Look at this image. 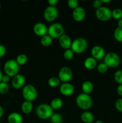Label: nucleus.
<instances>
[{"instance_id": "1", "label": "nucleus", "mask_w": 122, "mask_h": 123, "mask_svg": "<svg viewBox=\"0 0 122 123\" xmlns=\"http://www.w3.org/2000/svg\"><path fill=\"white\" fill-rule=\"evenodd\" d=\"M75 103L77 106L82 110L88 111L93 105V100L90 95L86 94L80 93L75 98Z\"/></svg>"}, {"instance_id": "2", "label": "nucleus", "mask_w": 122, "mask_h": 123, "mask_svg": "<svg viewBox=\"0 0 122 123\" xmlns=\"http://www.w3.org/2000/svg\"><path fill=\"white\" fill-rule=\"evenodd\" d=\"M35 113L39 119L45 120L50 119L54 112L50 105L42 103L37 107Z\"/></svg>"}, {"instance_id": "3", "label": "nucleus", "mask_w": 122, "mask_h": 123, "mask_svg": "<svg viewBox=\"0 0 122 123\" xmlns=\"http://www.w3.org/2000/svg\"><path fill=\"white\" fill-rule=\"evenodd\" d=\"M22 94L25 101L32 102L38 97V91L33 85L27 84L22 88Z\"/></svg>"}, {"instance_id": "4", "label": "nucleus", "mask_w": 122, "mask_h": 123, "mask_svg": "<svg viewBox=\"0 0 122 123\" xmlns=\"http://www.w3.org/2000/svg\"><path fill=\"white\" fill-rule=\"evenodd\" d=\"M88 43L86 38L83 37H78L72 42L71 49L74 52V54H83L87 49Z\"/></svg>"}, {"instance_id": "5", "label": "nucleus", "mask_w": 122, "mask_h": 123, "mask_svg": "<svg viewBox=\"0 0 122 123\" xmlns=\"http://www.w3.org/2000/svg\"><path fill=\"white\" fill-rule=\"evenodd\" d=\"M104 62L108 68H116L121 63V58L119 55L114 52H110L105 54L104 58Z\"/></svg>"}, {"instance_id": "6", "label": "nucleus", "mask_w": 122, "mask_h": 123, "mask_svg": "<svg viewBox=\"0 0 122 123\" xmlns=\"http://www.w3.org/2000/svg\"><path fill=\"white\" fill-rule=\"evenodd\" d=\"M20 66L17 63L15 60H8L5 62L4 65V71L5 74L8 75L10 78H13L19 74Z\"/></svg>"}, {"instance_id": "7", "label": "nucleus", "mask_w": 122, "mask_h": 123, "mask_svg": "<svg viewBox=\"0 0 122 123\" xmlns=\"http://www.w3.org/2000/svg\"><path fill=\"white\" fill-rule=\"evenodd\" d=\"M64 27L60 23H53L48 27L47 34L53 39H59L62 35L64 34Z\"/></svg>"}, {"instance_id": "8", "label": "nucleus", "mask_w": 122, "mask_h": 123, "mask_svg": "<svg viewBox=\"0 0 122 123\" xmlns=\"http://www.w3.org/2000/svg\"><path fill=\"white\" fill-rule=\"evenodd\" d=\"M95 15L97 19L102 22H107L112 18V11L110 8L102 6L95 11Z\"/></svg>"}, {"instance_id": "9", "label": "nucleus", "mask_w": 122, "mask_h": 123, "mask_svg": "<svg viewBox=\"0 0 122 123\" xmlns=\"http://www.w3.org/2000/svg\"><path fill=\"white\" fill-rule=\"evenodd\" d=\"M59 16V10L56 7L49 6L45 8L43 13V17L46 21L52 22L55 21Z\"/></svg>"}, {"instance_id": "10", "label": "nucleus", "mask_w": 122, "mask_h": 123, "mask_svg": "<svg viewBox=\"0 0 122 123\" xmlns=\"http://www.w3.org/2000/svg\"><path fill=\"white\" fill-rule=\"evenodd\" d=\"M59 79L61 82H69L73 77V72L71 68L67 66H64L59 70L58 73Z\"/></svg>"}, {"instance_id": "11", "label": "nucleus", "mask_w": 122, "mask_h": 123, "mask_svg": "<svg viewBox=\"0 0 122 123\" xmlns=\"http://www.w3.org/2000/svg\"><path fill=\"white\" fill-rule=\"evenodd\" d=\"M26 79L25 77L22 74H17L13 77L11 81V86L16 90H19L23 88L25 85Z\"/></svg>"}, {"instance_id": "12", "label": "nucleus", "mask_w": 122, "mask_h": 123, "mask_svg": "<svg viewBox=\"0 0 122 123\" xmlns=\"http://www.w3.org/2000/svg\"><path fill=\"white\" fill-rule=\"evenodd\" d=\"M59 91L63 96L69 97L74 93L75 87L70 82L62 83L59 86Z\"/></svg>"}, {"instance_id": "13", "label": "nucleus", "mask_w": 122, "mask_h": 123, "mask_svg": "<svg viewBox=\"0 0 122 123\" xmlns=\"http://www.w3.org/2000/svg\"><path fill=\"white\" fill-rule=\"evenodd\" d=\"M106 52L103 47L99 45H96L92 47L91 49V55L93 58L96 60H101L104 59Z\"/></svg>"}, {"instance_id": "14", "label": "nucleus", "mask_w": 122, "mask_h": 123, "mask_svg": "<svg viewBox=\"0 0 122 123\" xmlns=\"http://www.w3.org/2000/svg\"><path fill=\"white\" fill-rule=\"evenodd\" d=\"M33 31L36 36L42 37L47 34L48 27L44 23L38 22L36 23L33 26Z\"/></svg>"}, {"instance_id": "15", "label": "nucleus", "mask_w": 122, "mask_h": 123, "mask_svg": "<svg viewBox=\"0 0 122 123\" xmlns=\"http://www.w3.org/2000/svg\"><path fill=\"white\" fill-rule=\"evenodd\" d=\"M86 10L83 7L79 6L75 9L73 10L72 18L75 21L78 22L83 21L86 18Z\"/></svg>"}, {"instance_id": "16", "label": "nucleus", "mask_w": 122, "mask_h": 123, "mask_svg": "<svg viewBox=\"0 0 122 123\" xmlns=\"http://www.w3.org/2000/svg\"><path fill=\"white\" fill-rule=\"evenodd\" d=\"M59 45L65 50L71 49V46L72 44L71 38L68 35L64 34L59 38Z\"/></svg>"}, {"instance_id": "17", "label": "nucleus", "mask_w": 122, "mask_h": 123, "mask_svg": "<svg viewBox=\"0 0 122 123\" xmlns=\"http://www.w3.org/2000/svg\"><path fill=\"white\" fill-rule=\"evenodd\" d=\"M83 64L84 67L86 69L89 70L94 69V68H96L97 66H98L97 60H95L92 56H89V57L86 58L84 61Z\"/></svg>"}, {"instance_id": "18", "label": "nucleus", "mask_w": 122, "mask_h": 123, "mask_svg": "<svg viewBox=\"0 0 122 123\" xmlns=\"http://www.w3.org/2000/svg\"><path fill=\"white\" fill-rule=\"evenodd\" d=\"M23 121V118L21 114L16 112L10 113L7 117L8 123H22Z\"/></svg>"}, {"instance_id": "19", "label": "nucleus", "mask_w": 122, "mask_h": 123, "mask_svg": "<svg viewBox=\"0 0 122 123\" xmlns=\"http://www.w3.org/2000/svg\"><path fill=\"white\" fill-rule=\"evenodd\" d=\"M81 90L83 93L90 95L94 90V85L90 80H85L81 85Z\"/></svg>"}, {"instance_id": "20", "label": "nucleus", "mask_w": 122, "mask_h": 123, "mask_svg": "<svg viewBox=\"0 0 122 123\" xmlns=\"http://www.w3.org/2000/svg\"><path fill=\"white\" fill-rule=\"evenodd\" d=\"M81 120L84 123H93L94 121V115L91 112L85 111L81 114Z\"/></svg>"}, {"instance_id": "21", "label": "nucleus", "mask_w": 122, "mask_h": 123, "mask_svg": "<svg viewBox=\"0 0 122 123\" xmlns=\"http://www.w3.org/2000/svg\"><path fill=\"white\" fill-rule=\"evenodd\" d=\"M33 108V103L31 102L25 100L21 105V111L25 114H29L32 111Z\"/></svg>"}, {"instance_id": "22", "label": "nucleus", "mask_w": 122, "mask_h": 123, "mask_svg": "<svg viewBox=\"0 0 122 123\" xmlns=\"http://www.w3.org/2000/svg\"><path fill=\"white\" fill-rule=\"evenodd\" d=\"M63 100L59 97H56L52 99L50 102V106L52 108L53 110H59L63 106Z\"/></svg>"}, {"instance_id": "23", "label": "nucleus", "mask_w": 122, "mask_h": 123, "mask_svg": "<svg viewBox=\"0 0 122 123\" xmlns=\"http://www.w3.org/2000/svg\"><path fill=\"white\" fill-rule=\"evenodd\" d=\"M53 40V39L49 34H46L43 37H41L40 43L43 46L49 47L50 45H51Z\"/></svg>"}, {"instance_id": "24", "label": "nucleus", "mask_w": 122, "mask_h": 123, "mask_svg": "<svg viewBox=\"0 0 122 123\" xmlns=\"http://www.w3.org/2000/svg\"><path fill=\"white\" fill-rule=\"evenodd\" d=\"M16 61L20 66H24L28 61V56L25 54H20L17 56Z\"/></svg>"}, {"instance_id": "25", "label": "nucleus", "mask_w": 122, "mask_h": 123, "mask_svg": "<svg viewBox=\"0 0 122 123\" xmlns=\"http://www.w3.org/2000/svg\"><path fill=\"white\" fill-rule=\"evenodd\" d=\"M61 82L58 77L53 76L49 78L48 80V85L51 88H56L60 86Z\"/></svg>"}, {"instance_id": "26", "label": "nucleus", "mask_w": 122, "mask_h": 123, "mask_svg": "<svg viewBox=\"0 0 122 123\" xmlns=\"http://www.w3.org/2000/svg\"><path fill=\"white\" fill-rule=\"evenodd\" d=\"M50 120L51 123H62L63 117L59 113H53Z\"/></svg>"}, {"instance_id": "27", "label": "nucleus", "mask_w": 122, "mask_h": 123, "mask_svg": "<svg viewBox=\"0 0 122 123\" xmlns=\"http://www.w3.org/2000/svg\"><path fill=\"white\" fill-rule=\"evenodd\" d=\"M114 37L118 42L122 43V28L117 26L114 31Z\"/></svg>"}, {"instance_id": "28", "label": "nucleus", "mask_w": 122, "mask_h": 123, "mask_svg": "<svg viewBox=\"0 0 122 123\" xmlns=\"http://www.w3.org/2000/svg\"><path fill=\"white\" fill-rule=\"evenodd\" d=\"M114 79L118 85H122V70H118L114 74Z\"/></svg>"}, {"instance_id": "29", "label": "nucleus", "mask_w": 122, "mask_h": 123, "mask_svg": "<svg viewBox=\"0 0 122 123\" xmlns=\"http://www.w3.org/2000/svg\"><path fill=\"white\" fill-rule=\"evenodd\" d=\"M112 18L116 20L122 19V10L119 8H116L112 11Z\"/></svg>"}, {"instance_id": "30", "label": "nucleus", "mask_w": 122, "mask_h": 123, "mask_svg": "<svg viewBox=\"0 0 122 123\" xmlns=\"http://www.w3.org/2000/svg\"><path fill=\"white\" fill-rule=\"evenodd\" d=\"M63 56L65 60H67V61H70L74 58V53L71 49H67V50H65Z\"/></svg>"}, {"instance_id": "31", "label": "nucleus", "mask_w": 122, "mask_h": 123, "mask_svg": "<svg viewBox=\"0 0 122 123\" xmlns=\"http://www.w3.org/2000/svg\"><path fill=\"white\" fill-rule=\"evenodd\" d=\"M96 69L98 73H100V74H104V73H106L108 70V67L104 62H101V63L98 64Z\"/></svg>"}, {"instance_id": "32", "label": "nucleus", "mask_w": 122, "mask_h": 123, "mask_svg": "<svg viewBox=\"0 0 122 123\" xmlns=\"http://www.w3.org/2000/svg\"><path fill=\"white\" fill-rule=\"evenodd\" d=\"M10 87L8 84H6L4 82H0V94H7L9 91Z\"/></svg>"}, {"instance_id": "33", "label": "nucleus", "mask_w": 122, "mask_h": 123, "mask_svg": "<svg viewBox=\"0 0 122 123\" xmlns=\"http://www.w3.org/2000/svg\"><path fill=\"white\" fill-rule=\"evenodd\" d=\"M67 4L68 7L72 10L75 9L79 7V2L77 0H68Z\"/></svg>"}, {"instance_id": "34", "label": "nucleus", "mask_w": 122, "mask_h": 123, "mask_svg": "<svg viewBox=\"0 0 122 123\" xmlns=\"http://www.w3.org/2000/svg\"><path fill=\"white\" fill-rule=\"evenodd\" d=\"M115 108L118 112L122 113V98L116 100L115 102Z\"/></svg>"}, {"instance_id": "35", "label": "nucleus", "mask_w": 122, "mask_h": 123, "mask_svg": "<svg viewBox=\"0 0 122 123\" xmlns=\"http://www.w3.org/2000/svg\"><path fill=\"white\" fill-rule=\"evenodd\" d=\"M102 4H103L101 0H95L92 2V6H93V8H96V9H98V8L101 7L102 6Z\"/></svg>"}, {"instance_id": "36", "label": "nucleus", "mask_w": 122, "mask_h": 123, "mask_svg": "<svg viewBox=\"0 0 122 123\" xmlns=\"http://www.w3.org/2000/svg\"><path fill=\"white\" fill-rule=\"evenodd\" d=\"M6 52H7V49L5 46L0 44V58L3 57L6 54Z\"/></svg>"}, {"instance_id": "37", "label": "nucleus", "mask_w": 122, "mask_h": 123, "mask_svg": "<svg viewBox=\"0 0 122 123\" xmlns=\"http://www.w3.org/2000/svg\"><path fill=\"white\" fill-rule=\"evenodd\" d=\"M10 81V77L8 76L7 74H3L2 78V80L1 82L4 83H6V84H8V82Z\"/></svg>"}, {"instance_id": "38", "label": "nucleus", "mask_w": 122, "mask_h": 123, "mask_svg": "<svg viewBox=\"0 0 122 123\" xmlns=\"http://www.w3.org/2000/svg\"><path fill=\"white\" fill-rule=\"evenodd\" d=\"M58 2V0H49L48 1V4H49V6H53V7H56Z\"/></svg>"}, {"instance_id": "39", "label": "nucleus", "mask_w": 122, "mask_h": 123, "mask_svg": "<svg viewBox=\"0 0 122 123\" xmlns=\"http://www.w3.org/2000/svg\"><path fill=\"white\" fill-rule=\"evenodd\" d=\"M116 91L118 96L122 97V85H118L116 89Z\"/></svg>"}, {"instance_id": "40", "label": "nucleus", "mask_w": 122, "mask_h": 123, "mask_svg": "<svg viewBox=\"0 0 122 123\" xmlns=\"http://www.w3.org/2000/svg\"><path fill=\"white\" fill-rule=\"evenodd\" d=\"M4 114V109L1 105H0V119L2 118Z\"/></svg>"}, {"instance_id": "41", "label": "nucleus", "mask_w": 122, "mask_h": 123, "mask_svg": "<svg viewBox=\"0 0 122 123\" xmlns=\"http://www.w3.org/2000/svg\"><path fill=\"white\" fill-rule=\"evenodd\" d=\"M117 25H118V27L122 28V19H120V20H118Z\"/></svg>"}, {"instance_id": "42", "label": "nucleus", "mask_w": 122, "mask_h": 123, "mask_svg": "<svg viewBox=\"0 0 122 123\" xmlns=\"http://www.w3.org/2000/svg\"><path fill=\"white\" fill-rule=\"evenodd\" d=\"M102 4H107L111 2V0H101Z\"/></svg>"}, {"instance_id": "43", "label": "nucleus", "mask_w": 122, "mask_h": 123, "mask_svg": "<svg viewBox=\"0 0 122 123\" xmlns=\"http://www.w3.org/2000/svg\"><path fill=\"white\" fill-rule=\"evenodd\" d=\"M2 76H3V74H2V72L1 71V70L0 69V82H1V80H2Z\"/></svg>"}, {"instance_id": "44", "label": "nucleus", "mask_w": 122, "mask_h": 123, "mask_svg": "<svg viewBox=\"0 0 122 123\" xmlns=\"http://www.w3.org/2000/svg\"><path fill=\"white\" fill-rule=\"evenodd\" d=\"M104 123V122H103L102 120H96V121H94V123Z\"/></svg>"}, {"instance_id": "45", "label": "nucleus", "mask_w": 122, "mask_h": 123, "mask_svg": "<svg viewBox=\"0 0 122 123\" xmlns=\"http://www.w3.org/2000/svg\"><path fill=\"white\" fill-rule=\"evenodd\" d=\"M121 64H122V58L121 59Z\"/></svg>"}, {"instance_id": "46", "label": "nucleus", "mask_w": 122, "mask_h": 123, "mask_svg": "<svg viewBox=\"0 0 122 123\" xmlns=\"http://www.w3.org/2000/svg\"><path fill=\"white\" fill-rule=\"evenodd\" d=\"M1 4H0V10H1Z\"/></svg>"}, {"instance_id": "47", "label": "nucleus", "mask_w": 122, "mask_h": 123, "mask_svg": "<svg viewBox=\"0 0 122 123\" xmlns=\"http://www.w3.org/2000/svg\"></svg>"}]
</instances>
